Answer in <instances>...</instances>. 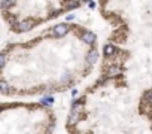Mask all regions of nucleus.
Instances as JSON below:
<instances>
[{"mask_svg":"<svg viewBox=\"0 0 152 134\" xmlns=\"http://www.w3.org/2000/svg\"><path fill=\"white\" fill-rule=\"evenodd\" d=\"M86 61L90 63V64H94L97 61V52L96 51H91L90 54H88V57H86Z\"/></svg>","mask_w":152,"mask_h":134,"instance_id":"4","label":"nucleus"},{"mask_svg":"<svg viewBox=\"0 0 152 134\" xmlns=\"http://www.w3.org/2000/svg\"><path fill=\"white\" fill-rule=\"evenodd\" d=\"M67 31H69V27H67L66 24H58V25H55V29H54V34H55L57 37L64 36Z\"/></svg>","mask_w":152,"mask_h":134,"instance_id":"2","label":"nucleus"},{"mask_svg":"<svg viewBox=\"0 0 152 134\" xmlns=\"http://www.w3.org/2000/svg\"><path fill=\"white\" fill-rule=\"evenodd\" d=\"M82 40H84L85 43H88V45H93L94 40H96V34L91 33V31H85V33L82 34Z\"/></svg>","mask_w":152,"mask_h":134,"instance_id":"3","label":"nucleus"},{"mask_svg":"<svg viewBox=\"0 0 152 134\" xmlns=\"http://www.w3.org/2000/svg\"><path fill=\"white\" fill-rule=\"evenodd\" d=\"M9 91V85L5 80H0V92H8Z\"/></svg>","mask_w":152,"mask_h":134,"instance_id":"7","label":"nucleus"},{"mask_svg":"<svg viewBox=\"0 0 152 134\" xmlns=\"http://www.w3.org/2000/svg\"><path fill=\"white\" fill-rule=\"evenodd\" d=\"M85 2H93V0H85Z\"/></svg>","mask_w":152,"mask_h":134,"instance_id":"13","label":"nucleus"},{"mask_svg":"<svg viewBox=\"0 0 152 134\" xmlns=\"http://www.w3.org/2000/svg\"><path fill=\"white\" fill-rule=\"evenodd\" d=\"M103 51H105V55H113L116 49H115V46H112V45H106Z\"/></svg>","mask_w":152,"mask_h":134,"instance_id":"5","label":"nucleus"},{"mask_svg":"<svg viewBox=\"0 0 152 134\" xmlns=\"http://www.w3.org/2000/svg\"><path fill=\"white\" fill-rule=\"evenodd\" d=\"M17 0H3L2 2V8H10V6H14L15 5Z\"/></svg>","mask_w":152,"mask_h":134,"instance_id":"6","label":"nucleus"},{"mask_svg":"<svg viewBox=\"0 0 152 134\" xmlns=\"http://www.w3.org/2000/svg\"><path fill=\"white\" fill-rule=\"evenodd\" d=\"M52 103H54V100L51 98V97H46V98H43V100H42V104H43V106H51Z\"/></svg>","mask_w":152,"mask_h":134,"instance_id":"10","label":"nucleus"},{"mask_svg":"<svg viewBox=\"0 0 152 134\" xmlns=\"http://www.w3.org/2000/svg\"><path fill=\"white\" fill-rule=\"evenodd\" d=\"M5 64V55H0V67H3Z\"/></svg>","mask_w":152,"mask_h":134,"instance_id":"11","label":"nucleus"},{"mask_svg":"<svg viewBox=\"0 0 152 134\" xmlns=\"http://www.w3.org/2000/svg\"><path fill=\"white\" fill-rule=\"evenodd\" d=\"M33 21H30V20H25V21H21L18 25H17V31L18 33H21V31H29L30 29H33Z\"/></svg>","mask_w":152,"mask_h":134,"instance_id":"1","label":"nucleus"},{"mask_svg":"<svg viewBox=\"0 0 152 134\" xmlns=\"http://www.w3.org/2000/svg\"><path fill=\"white\" fill-rule=\"evenodd\" d=\"M69 9H75V8H78L79 6V2H76V0H70V2L67 3Z\"/></svg>","mask_w":152,"mask_h":134,"instance_id":"8","label":"nucleus"},{"mask_svg":"<svg viewBox=\"0 0 152 134\" xmlns=\"http://www.w3.org/2000/svg\"><path fill=\"white\" fill-rule=\"evenodd\" d=\"M88 8L94 9V8H96V3H94V2H88Z\"/></svg>","mask_w":152,"mask_h":134,"instance_id":"12","label":"nucleus"},{"mask_svg":"<svg viewBox=\"0 0 152 134\" xmlns=\"http://www.w3.org/2000/svg\"><path fill=\"white\" fill-rule=\"evenodd\" d=\"M0 112H2V106H0Z\"/></svg>","mask_w":152,"mask_h":134,"instance_id":"14","label":"nucleus"},{"mask_svg":"<svg viewBox=\"0 0 152 134\" xmlns=\"http://www.w3.org/2000/svg\"><path fill=\"white\" fill-rule=\"evenodd\" d=\"M116 75H119V69L118 67H112L109 70V76H116Z\"/></svg>","mask_w":152,"mask_h":134,"instance_id":"9","label":"nucleus"}]
</instances>
